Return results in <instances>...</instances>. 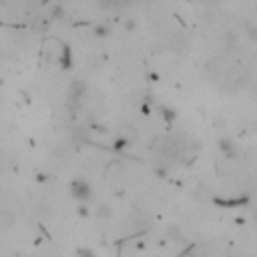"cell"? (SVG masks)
<instances>
[{"instance_id": "6da1fadb", "label": "cell", "mask_w": 257, "mask_h": 257, "mask_svg": "<svg viewBox=\"0 0 257 257\" xmlns=\"http://www.w3.org/2000/svg\"><path fill=\"white\" fill-rule=\"evenodd\" d=\"M207 71L211 73L213 81L219 83L227 90H235V88L243 86L247 81V73L239 65H229V63L219 61V59L207 63Z\"/></svg>"}, {"instance_id": "3957f363", "label": "cell", "mask_w": 257, "mask_h": 257, "mask_svg": "<svg viewBox=\"0 0 257 257\" xmlns=\"http://www.w3.org/2000/svg\"><path fill=\"white\" fill-rule=\"evenodd\" d=\"M96 217H100V219H109L111 215H113V209L109 207V205H105V203H102V205H98V207H96Z\"/></svg>"}, {"instance_id": "277c9868", "label": "cell", "mask_w": 257, "mask_h": 257, "mask_svg": "<svg viewBox=\"0 0 257 257\" xmlns=\"http://www.w3.org/2000/svg\"><path fill=\"white\" fill-rule=\"evenodd\" d=\"M219 147H221V151L225 153V157H233V155H235V147H233L231 141H225V139H223Z\"/></svg>"}, {"instance_id": "5b68a950", "label": "cell", "mask_w": 257, "mask_h": 257, "mask_svg": "<svg viewBox=\"0 0 257 257\" xmlns=\"http://www.w3.org/2000/svg\"><path fill=\"white\" fill-rule=\"evenodd\" d=\"M77 257H96V251L90 247H79L77 249Z\"/></svg>"}, {"instance_id": "7a4b0ae2", "label": "cell", "mask_w": 257, "mask_h": 257, "mask_svg": "<svg viewBox=\"0 0 257 257\" xmlns=\"http://www.w3.org/2000/svg\"><path fill=\"white\" fill-rule=\"evenodd\" d=\"M71 195L77 199V201H88L90 197H92V189H90V185L85 181V179H75L73 183H71Z\"/></svg>"}]
</instances>
